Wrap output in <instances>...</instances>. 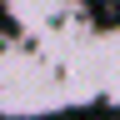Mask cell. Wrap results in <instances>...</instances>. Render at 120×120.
Returning <instances> with one entry per match:
<instances>
[]
</instances>
